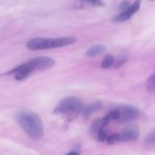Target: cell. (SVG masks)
I'll return each instance as SVG.
<instances>
[{"mask_svg":"<svg viewBox=\"0 0 155 155\" xmlns=\"http://www.w3.org/2000/svg\"><path fill=\"white\" fill-rule=\"evenodd\" d=\"M15 120L25 133L32 139L39 140L44 135V125L38 114L32 111L23 110L15 114Z\"/></svg>","mask_w":155,"mask_h":155,"instance_id":"6da1fadb","label":"cell"},{"mask_svg":"<svg viewBox=\"0 0 155 155\" xmlns=\"http://www.w3.org/2000/svg\"><path fill=\"white\" fill-rule=\"evenodd\" d=\"M54 65V60L50 57H37L32 59L15 69L11 70L8 74H14L15 80L22 81L27 78L35 71H44Z\"/></svg>","mask_w":155,"mask_h":155,"instance_id":"7a4b0ae2","label":"cell"},{"mask_svg":"<svg viewBox=\"0 0 155 155\" xmlns=\"http://www.w3.org/2000/svg\"><path fill=\"white\" fill-rule=\"evenodd\" d=\"M74 37H58V38H33L26 42V47L32 51L58 48L72 45L75 42Z\"/></svg>","mask_w":155,"mask_h":155,"instance_id":"3957f363","label":"cell"},{"mask_svg":"<svg viewBox=\"0 0 155 155\" xmlns=\"http://www.w3.org/2000/svg\"><path fill=\"white\" fill-rule=\"evenodd\" d=\"M83 110L82 102L75 97H67L63 99L55 107L54 114L64 116L67 119L75 118Z\"/></svg>","mask_w":155,"mask_h":155,"instance_id":"277c9868","label":"cell"},{"mask_svg":"<svg viewBox=\"0 0 155 155\" xmlns=\"http://www.w3.org/2000/svg\"><path fill=\"white\" fill-rule=\"evenodd\" d=\"M118 112L117 123H126L134 120L139 115V110L130 105H123L116 108Z\"/></svg>","mask_w":155,"mask_h":155,"instance_id":"5b68a950","label":"cell"},{"mask_svg":"<svg viewBox=\"0 0 155 155\" xmlns=\"http://www.w3.org/2000/svg\"><path fill=\"white\" fill-rule=\"evenodd\" d=\"M141 2H142V0H136L133 5H130V6L126 10L122 11L121 14H118L114 18V20L115 22H124V21H127L128 19H130L140 9Z\"/></svg>","mask_w":155,"mask_h":155,"instance_id":"8992f818","label":"cell"},{"mask_svg":"<svg viewBox=\"0 0 155 155\" xmlns=\"http://www.w3.org/2000/svg\"><path fill=\"white\" fill-rule=\"evenodd\" d=\"M140 135V130L136 126H129L123 130L122 133L119 134V141L122 142H130V141H135L139 138Z\"/></svg>","mask_w":155,"mask_h":155,"instance_id":"52a82bcc","label":"cell"},{"mask_svg":"<svg viewBox=\"0 0 155 155\" xmlns=\"http://www.w3.org/2000/svg\"><path fill=\"white\" fill-rule=\"evenodd\" d=\"M102 107H103V104L101 102H94L83 108V110H82L83 116L84 118H88L94 113L100 111L102 109Z\"/></svg>","mask_w":155,"mask_h":155,"instance_id":"ba28073f","label":"cell"},{"mask_svg":"<svg viewBox=\"0 0 155 155\" xmlns=\"http://www.w3.org/2000/svg\"><path fill=\"white\" fill-rule=\"evenodd\" d=\"M104 52V47L103 45H94L91 48H89L86 52V55L88 57H95L97 55H100L102 53Z\"/></svg>","mask_w":155,"mask_h":155,"instance_id":"9c48e42d","label":"cell"},{"mask_svg":"<svg viewBox=\"0 0 155 155\" xmlns=\"http://www.w3.org/2000/svg\"><path fill=\"white\" fill-rule=\"evenodd\" d=\"M115 64V59L114 57L112 55V54H107L104 60L102 61V64H101V67L102 68H110L112 66H114Z\"/></svg>","mask_w":155,"mask_h":155,"instance_id":"30bf717a","label":"cell"},{"mask_svg":"<svg viewBox=\"0 0 155 155\" xmlns=\"http://www.w3.org/2000/svg\"><path fill=\"white\" fill-rule=\"evenodd\" d=\"M146 88L150 94H155V74H153L146 82Z\"/></svg>","mask_w":155,"mask_h":155,"instance_id":"8fae6325","label":"cell"},{"mask_svg":"<svg viewBox=\"0 0 155 155\" xmlns=\"http://www.w3.org/2000/svg\"><path fill=\"white\" fill-rule=\"evenodd\" d=\"M145 142H146V143H147L149 146L155 147V130L152 133V134H150L147 136Z\"/></svg>","mask_w":155,"mask_h":155,"instance_id":"7c38bea8","label":"cell"},{"mask_svg":"<svg viewBox=\"0 0 155 155\" xmlns=\"http://www.w3.org/2000/svg\"><path fill=\"white\" fill-rule=\"evenodd\" d=\"M83 1H85V2H88V3H91L92 5H96V6H102L104 4L102 2V0H83Z\"/></svg>","mask_w":155,"mask_h":155,"instance_id":"4fadbf2b","label":"cell"},{"mask_svg":"<svg viewBox=\"0 0 155 155\" xmlns=\"http://www.w3.org/2000/svg\"><path fill=\"white\" fill-rule=\"evenodd\" d=\"M121 7V10L122 11H124V10H126L129 6H130V5H129V2H127V1H124L122 4H121V5H120Z\"/></svg>","mask_w":155,"mask_h":155,"instance_id":"5bb4252c","label":"cell"},{"mask_svg":"<svg viewBox=\"0 0 155 155\" xmlns=\"http://www.w3.org/2000/svg\"><path fill=\"white\" fill-rule=\"evenodd\" d=\"M65 155H79V153L77 152H70V153H68L67 154Z\"/></svg>","mask_w":155,"mask_h":155,"instance_id":"9a60e30c","label":"cell"}]
</instances>
